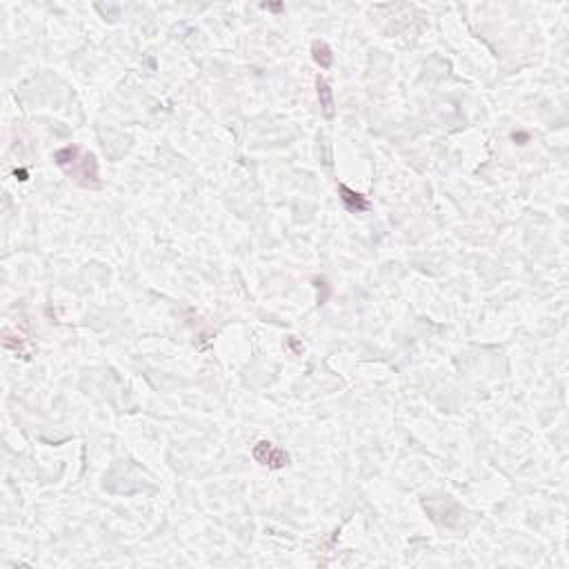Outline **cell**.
<instances>
[{
  "label": "cell",
  "instance_id": "obj_3",
  "mask_svg": "<svg viewBox=\"0 0 569 569\" xmlns=\"http://www.w3.org/2000/svg\"><path fill=\"white\" fill-rule=\"evenodd\" d=\"M338 194H340V200H343V205L349 213H365L372 207L367 196H363L360 192H356V189H349L345 183H338Z\"/></svg>",
  "mask_w": 569,
  "mask_h": 569
},
{
  "label": "cell",
  "instance_id": "obj_2",
  "mask_svg": "<svg viewBox=\"0 0 569 569\" xmlns=\"http://www.w3.org/2000/svg\"><path fill=\"white\" fill-rule=\"evenodd\" d=\"M251 456L262 467H269V470H283L289 465V454L281 447H276L272 440H258L254 447H251Z\"/></svg>",
  "mask_w": 569,
  "mask_h": 569
},
{
  "label": "cell",
  "instance_id": "obj_4",
  "mask_svg": "<svg viewBox=\"0 0 569 569\" xmlns=\"http://www.w3.org/2000/svg\"><path fill=\"white\" fill-rule=\"evenodd\" d=\"M316 94H318V103H321L323 116H325V118H334V116H336L334 90H332V85L323 78V76H318V78H316Z\"/></svg>",
  "mask_w": 569,
  "mask_h": 569
},
{
  "label": "cell",
  "instance_id": "obj_1",
  "mask_svg": "<svg viewBox=\"0 0 569 569\" xmlns=\"http://www.w3.org/2000/svg\"><path fill=\"white\" fill-rule=\"evenodd\" d=\"M54 162L69 178L87 189H98V160L92 151H83L78 145H65L54 151Z\"/></svg>",
  "mask_w": 569,
  "mask_h": 569
},
{
  "label": "cell",
  "instance_id": "obj_5",
  "mask_svg": "<svg viewBox=\"0 0 569 569\" xmlns=\"http://www.w3.org/2000/svg\"><path fill=\"white\" fill-rule=\"evenodd\" d=\"M311 58L321 69H330L334 65V52L325 41H314L311 43Z\"/></svg>",
  "mask_w": 569,
  "mask_h": 569
},
{
  "label": "cell",
  "instance_id": "obj_6",
  "mask_svg": "<svg viewBox=\"0 0 569 569\" xmlns=\"http://www.w3.org/2000/svg\"><path fill=\"white\" fill-rule=\"evenodd\" d=\"M262 9H272V11H281L283 5H262Z\"/></svg>",
  "mask_w": 569,
  "mask_h": 569
}]
</instances>
